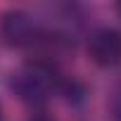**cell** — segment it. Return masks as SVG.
Wrapping results in <instances>:
<instances>
[{"label": "cell", "mask_w": 121, "mask_h": 121, "mask_svg": "<svg viewBox=\"0 0 121 121\" xmlns=\"http://www.w3.org/2000/svg\"><path fill=\"white\" fill-rule=\"evenodd\" d=\"M55 86H57L55 71L45 62H29V64H24L22 69H17L12 74V81H10V88L14 90V95L22 102L33 104V107L48 102L52 90H55Z\"/></svg>", "instance_id": "1"}, {"label": "cell", "mask_w": 121, "mask_h": 121, "mask_svg": "<svg viewBox=\"0 0 121 121\" xmlns=\"http://www.w3.org/2000/svg\"><path fill=\"white\" fill-rule=\"evenodd\" d=\"M0 33L12 48H31L43 40V29L24 10H10L0 19Z\"/></svg>", "instance_id": "2"}, {"label": "cell", "mask_w": 121, "mask_h": 121, "mask_svg": "<svg viewBox=\"0 0 121 121\" xmlns=\"http://www.w3.org/2000/svg\"><path fill=\"white\" fill-rule=\"evenodd\" d=\"M88 57L102 69H112L121 64V31L104 26L90 33L88 38Z\"/></svg>", "instance_id": "3"}, {"label": "cell", "mask_w": 121, "mask_h": 121, "mask_svg": "<svg viewBox=\"0 0 121 121\" xmlns=\"http://www.w3.org/2000/svg\"><path fill=\"white\" fill-rule=\"evenodd\" d=\"M109 121H121V83L109 97Z\"/></svg>", "instance_id": "4"}, {"label": "cell", "mask_w": 121, "mask_h": 121, "mask_svg": "<svg viewBox=\"0 0 121 121\" xmlns=\"http://www.w3.org/2000/svg\"><path fill=\"white\" fill-rule=\"evenodd\" d=\"M26 121H55L50 114H45V112H38V114H33V116H29Z\"/></svg>", "instance_id": "5"}, {"label": "cell", "mask_w": 121, "mask_h": 121, "mask_svg": "<svg viewBox=\"0 0 121 121\" xmlns=\"http://www.w3.org/2000/svg\"><path fill=\"white\" fill-rule=\"evenodd\" d=\"M0 121H3V107H0Z\"/></svg>", "instance_id": "6"}, {"label": "cell", "mask_w": 121, "mask_h": 121, "mask_svg": "<svg viewBox=\"0 0 121 121\" xmlns=\"http://www.w3.org/2000/svg\"><path fill=\"white\" fill-rule=\"evenodd\" d=\"M116 10H119V14H121V5H116Z\"/></svg>", "instance_id": "7"}]
</instances>
